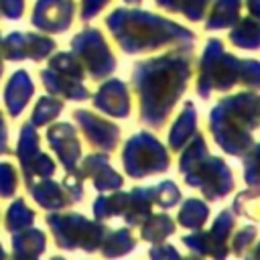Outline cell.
Wrapping results in <instances>:
<instances>
[{
    "instance_id": "1",
    "label": "cell",
    "mask_w": 260,
    "mask_h": 260,
    "mask_svg": "<svg viewBox=\"0 0 260 260\" xmlns=\"http://www.w3.org/2000/svg\"><path fill=\"white\" fill-rule=\"evenodd\" d=\"M191 45L134 63L132 85L140 100V122L150 128H160L169 120L173 108L183 95L193 73Z\"/></svg>"
},
{
    "instance_id": "2",
    "label": "cell",
    "mask_w": 260,
    "mask_h": 260,
    "mask_svg": "<svg viewBox=\"0 0 260 260\" xmlns=\"http://www.w3.org/2000/svg\"><path fill=\"white\" fill-rule=\"evenodd\" d=\"M106 24L118 47L128 55L156 51L169 45H191L195 41L189 28L140 8H116L108 14Z\"/></svg>"
},
{
    "instance_id": "3",
    "label": "cell",
    "mask_w": 260,
    "mask_h": 260,
    "mask_svg": "<svg viewBox=\"0 0 260 260\" xmlns=\"http://www.w3.org/2000/svg\"><path fill=\"white\" fill-rule=\"evenodd\" d=\"M258 93L242 91L223 98L209 112V132L223 152L244 156L256 146L254 132L258 128Z\"/></svg>"
},
{
    "instance_id": "4",
    "label": "cell",
    "mask_w": 260,
    "mask_h": 260,
    "mask_svg": "<svg viewBox=\"0 0 260 260\" xmlns=\"http://www.w3.org/2000/svg\"><path fill=\"white\" fill-rule=\"evenodd\" d=\"M181 150L179 173L185 177L189 187L199 189L209 201L223 199L234 191V175L230 167L219 156H211L207 152L203 134L195 132Z\"/></svg>"
},
{
    "instance_id": "5",
    "label": "cell",
    "mask_w": 260,
    "mask_h": 260,
    "mask_svg": "<svg viewBox=\"0 0 260 260\" xmlns=\"http://www.w3.org/2000/svg\"><path fill=\"white\" fill-rule=\"evenodd\" d=\"M242 63L232 53H225L221 39H209L199 61L197 93L207 100L211 91H228L242 83Z\"/></svg>"
},
{
    "instance_id": "6",
    "label": "cell",
    "mask_w": 260,
    "mask_h": 260,
    "mask_svg": "<svg viewBox=\"0 0 260 260\" xmlns=\"http://www.w3.org/2000/svg\"><path fill=\"white\" fill-rule=\"evenodd\" d=\"M45 221L55 238V244L61 250H75L81 248L85 252L100 250L106 234L110 232L102 221H89L79 213L73 211H51L45 215Z\"/></svg>"
},
{
    "instance_id": "7",
    "label": "cell",
    "mask_w": 260,
    "mask_h": 260,
    "mask_svg": "<svg viewBox=\"0 0 260 260\" xmlns=\"http://www.w3.org/2000/svg\"><path fill=\"white\" fill-rule=\"evenodd\" d=\"M83 77H85V69L73 51L53 55L49 67L41 71L43 85L51 95H59L75 102H83L89 98V91L83 85Z\"/></svg>"
},
{
    "instance_id": "8",
    "label": "cell",
    "mask_w": 260,
    "mask_h": 260,
    "mask_svg": "<svg viewBox=\"0 0 260 260\" xmlns=\"http://www.w3.org/2000/svg\"><path fill=\"white\" fill-rule=\"evenodd\" d=\"M122 160H124V171L134 179L167 173L171 165V156L167 148L146 130L128 138L122 152Z\"/></svg>"
},
{
    "instance_id": "9",
    "label": "cell",
    "mask_w": 260,
    "mask_h": 260,
    "mask_svg": "<svg viewBox=\"0 0 260 260\" xmlns=\"http://www.w3.org/2000/svg\"><path fill=\"white\" fill-rule=\"evenodd\" d=\"M71 51L95 81L108 77L116 69V57L98 28H83L77 32L71 39Z\"/></svg>"
},
{
    "instance_id": "10",
    "label": "cell",
    "mask_w": 260,
    "mask_h": 260,
    "mask_svg": "<svg viewBox=\"0 0 260 260\" xmlns=\"http://www.w3.org/2000/svg\"><path fill=\"white\" fill-rule=\"evenodd\" d=\"M234 228H236V215L232 209H223L213 225L207 230V232H201V230H195V234L191 236H185L183 238V244L199 254V256H211L213 260H225L228 254H230V236L234 234Z\"/></svg>"
},
{
    "instance_id": "11",
    "label": "cell",
    "mask_w": 260,
    "mask_h": 260,
    "mask_svg": "<svg viewBox=\"0 0 260 260\" xmlns=\"http://www.w3.org/2000/svg\"><path fill=\"white\" fill-rule=\"evenodd\" d=\"M55 41L45 37V35H37V32H10L2 45V57L10 59V61H22V59H32V61H43L47 59L53 51H55Z\"/></svg>"
},
{
    "instance_id": "12",
    "label": "cell",
    "mask_w": 260,
    "mask_h": 260,
    "mask_svg": "<svg viewBox=\"0 0 260 260\" xmlns=\"http://www.w3.org/2000/svg\"><path fill=\"white\" fill-rule=\"evenodd\" d=\"M73 118L77 120L81 134L87 140V144H91V148H98L102 152H112L118 146L120 128L114 122H110L89 110H75Z\"/></svg>"
},
{
    "instance_id": "13",
    "label": "cell",
    "mask_w": 260,
    "mask_h": 260,
    "mask_svg": "<svg viewBox=\"0 0 260 260\" xmlns=\"http://www.w3.org/2000/svg\"><path fill=\"white\" fill-rule=\"evenodd\" d=\"M75 14V2L73 0H37L30 22L43 32H65Z\"/></svg>"
},
{
    "instance_id": "14",
    "label": "cell",
    "mask_w": 260,
    "mask_h": 260,
    "mask_svg": "<svg viewBox=\"0 0 260 260\" xmlns=\"http://www.w3.org/2000/svg\"><path fill=\"white\" fill-rule=\"evenodd\" d=\"M47 140L53 152L59 156L65 171H73L81 158V140L77 136V130L71 124L61 122L47 130Z\"/></svg>"
},
{
    "instance_id": "15",
    "label": "cell",
    "mask_w": 260,
    "mask_h": 260,
    "mask_svg": "<svg viewBox=\"0 0 260 260\" xmlns=\"http://www.w3.org/2000/svg\"><path fill=\"white\" fill-rule=\"evenodd\" d=\"M93 104L98 110H102L108 116L114 118H126L130 114L132 102H130V91L128 85L120 79H108L106 83L100 85L98 93L93 95Z\"/></svg>"
},
{
    "instance_id": "16",
    "label": "cell",
    "mask_w": 260,
    "mask_h": 260,
    "mask_svg": "<svg viewBox=\"0 0 260 260\" xmlns=\"http://www.w3.org/2000/svg\"><path fill=\"white\" fill-rule=\"evenodd\" d=\"M79 171H81L83 177H89L93 181V187L98 191H116L124 183V179L110 167L108 154H104L100 150L95 154L85 156L81 167H79Z\"/></svg>"
},
{
    "instance_id": "17",
    "label": "cell",
    "mask_w": 260,
    "mask_h": 260,
    "mask_svg": "<svg viewBox=\"0 0 260 260\" xmlns=\"http://www.w3.org/2000/svg\"><path fill=\"white\" fill-rule=\"evenodd\" d=\"M30 197L47 211H59L65 209L67 205H73L75 201L71 199V195L65 191V187L61 183H55L51 177L47 179H35L26 185Z\"/></svg>"
},
{
    "instance_id": "18",
    "label": "cell",
    "mask_w": 260,
    "mask_h": 260,
    "mask_svg": "<svg viewBox=\"0 0 260 260\" xmlns=\"http://www.w3.org/2000/svg\"><path fill=\"white\" fill-rule=\"evenodd\" d=\"M32 93H35V83H32L30 75L24 69L14 71L6 83V89H4V104H6L8 114L12 118L20 116L22 110L28 106Z\"/></svg>"
},
{
    "instance_id": "19",
    "label": "cell",
    "mask_w": 260,
    "mask_h": 260,
    "mask_svg": "<svg viewBox=\"0 0 260 260\" xmlns=\"http://www.w3.org/2000/svg\"><path fill=\"white\" fill-rule=\"evenodd\" d=\"M47 236L32 225L12 236V260H39L45 250Z\"/></svg>"
},
{
    "instance_id": "20",
    "label": "cell",
    "mask_w": 260,
    "mask_h": 260,
    "mask_svg": "<svg viewBox=\"0 0 260 260\" xmlns=\"http://www.w3.org/2000/svg\"><path fill=\"white\" fill-rule=\"evenodd\" d=\"M152 205V187H134L130 193H126L122 217L126 219V223H130V228L140 225L144 217L150 215Z\"/></svg>"
},
{
    "instance_id": "21",
    "label": "cell",
    "mask_w": 260,
    "mask_h": 260,
    "mask_svg": "<svg viewBox=\"0 0 260 260\" xmlns=\"http://www.w3.org/2000/svg\"><path fill=\"white\" fill-rule=\"evenodd\" d=\"M197 132V110L193 106V102H185L179 118L175 120L171 132H169V146L173 150H181Z\"/></svg>"
},
{
    "instance_id": "22",
    "label": "cell",
    "mask_w": 260,
    "mask_h": 260,
    "mask_svg": "<svg viewBox=\"0 0 260 260\" xmlns=\"http://www.w3.org/2000/svg\"><path fill=\"white\" fill-rule=\"evenodd\" d=\"M244 0H215L213 8L209 12L205 30H219V28H232L240 20Z\"/></svg>"
},
{
    "instance_id": "23",
    "label": "cell",
    "mask_w": 260,
    "mask_h": 260,
    "mask_svg": "<svg viewBox=\"0 0 260 260\" xmlns=\"http://www.w3.org/2000/svg\"><path fill=\"white\" fill-rule=\"evenodd\" d=\"M230 43L240 47V49L256 51L260 47V24H258V20L254 16H244L242 20H238L230 30Z\"/></svg>"
},
{
    "instance_id": "24",
    "label": "cell",
    "mask_w": 260,
    "mask_h": 260,
    "mask_svg": "<svg viewBox=\"0 0 260 260\" xmlns=\"http://www.w3.org/2000/svg\"><path fill=\"white\" fill-rule=\"evenodd\" d=\"M136 248V238L132 234L130 228H120V230H114V232H108L100 250L106 258H120V256H126L130 254L132 250Z\"/></svg>"
},
{
    "instance_id": "25",
    "label": "cell",
    "mask_w": 260,
    "mask_h": 260,
    "mask_svg": "<svg viewBox=\"0 0 260 260\" xmlns=\"http://www.w3.org/2000/svg\"><path fill=\"white\" fill-rule=\"evenodd\" d=\"M140 225H142L140 228V238L150 242V244L165 242L171 234H175V221L169 213L148 215V217H144V221Z\"/></svg>"
},
{
    "instance_id": "26",
    "label": "cell",
    "mask_w": 260,
    "mask_h": 260,
    "mask_svg": "<svg viewBox=\"0 0 260 260\" xmlns=\"http://www.w3.org/2000/svg\"><path fill=\"white\" fill-rule=\"evenodd\" d=\"M156 6L169 10V12H181L187 20L197 22L205 16L211 0H154Z\"/></svg>"
},
{
    "instance_id": "27",
    "label": "cell",
    "mask_w": 260,
    "mask_h": 260,
    "mask_svg": "<svg viewBox=\"0 0 260 260\" xmlns=\"http://www.w3.org/2000/svg\"><path fill=\"white\" fill-rule=\"evenodd\" d=\"M207 217H209V207H207V203H203L201 199L191 197V199H187V201L183 203L177 221H179L183 228H187V230H201L203 223L207 221Z\"/></svg>"
},
{
    "instance_id": "28",
    "label": "cell",
    "mask_w": 260,
    "mask_h": 260,
    "mask_svg": "<svg viewBox=\"0 0 260 260\" xmlns=\"http://www.w3.org/2000/svg\"><path fill=\"white\" fill-rule=\"evenodd\" d=\"M32 223H35V211L24 203V199L18 197L16 201H12L4 217V228L14 234V232L30 228Z\"/></svg>"
},
{
    "instance_id": "29",
    "label": "cell",
    "mask_w": 260,
    "mask_h": 260,
    "mask_svg": "<svg viewBox=\"0 0 260 260\" xmlns=\"http://www.w3.org/2000/svg\"><path fill=\"white\" fill-rule=\"evenodd\" d=\"M124 201H126V193H122V191H112L110 195H100L93 201V215H95V219L104 221V219H110L114 215H122Z\"/></svg>"
},
{
    "instance_id": "30",
    "label": "cell",
    "mask_w": 260,
    "mask_h": 260,
    "mask_svg": "<svg viewBox=\"0 0 260 260\" xmlns=\"http://www.w3.org/2000/svg\"><path fill=\"white\" fill-rule=\"evenodd\" d=\"M61 110H63V102H61V100H57V98H53V95H43V98L37 102L35 110H32L30 124H32L35 128L47 126L51 120H55V118L61 114Z\"/></svg>"
},
{
    "instance_id": "31",
    "label": "cell",
    "mask_w": 260,
    "mask_h": 260,
    "mask_svg": "<svg viewBox=\"0 0 260 260\" xmlns=\"http://www.w3.org/2000/svg\"><path fill=\"white\" fill-rule=\"evenodd\" d=\"M152 201L162 209L175 207L181 201V191L173 181H162L156 187H152Z\"/></svg>"
},
{
    "instance_id": "32",
    "label": "cell",
    "mask_w": 260,
    "mask_h": 260,
    "mask_svg": "<svg viewBox=\"0 0 260 260\" xmlns=\"http://www.w3.org/2000/svg\"><path fill=\"white\" fill-rule=\"evenodd\" d=\"M232 211H236V213H240V215H244V217L256 219V217H258V213H256V211H258V191H256V187H252V189H248V191H242V193L236 197Z\"/></svg>"
},
{
    "instance_id": "33",
    "label": "cell",
    "mask_w": 260,
    "mask_h": 260,
    "mask_svg": "<svg viewBox=\"0 0 260 260\" xmlns=\"http://www.w3.org/2000/svg\"><path fill=\"white\" fill-rule=\"evenodd\" d=\"M18 189V173L10 162H0V197H12Z\"/></svg>"
},
{
    "instance_id": "34",
    "label": "cell",
    "mask_w": 260,
    "mask_h": 260,
    "mask_svg": "<svg viewBox=\"0 0 260 260\" xmlns=\"http://www.w3.org/2000/svg\"><path fill=\"white\" fill-rule=\"evenodd\" d=\"M256 236H258V230H256L254 225H246V228H242V230L234 236V240H232V252H234L238 258H242V256L254 246Z\"/></svg>"
},
{
    "instance_id": "35",
    "label": "cell",
    "mask_w": 260,
    "mask_h": 260,
    "mask_svg": "<svg viewBox=\"0 0 260 260\" xmlns=\"http://www.w3.org/2000/svg\"><path fill=\"white\" fill-rule=\"evenodd\" d=\"M260 83V65L254 59H248L242 63V85L256 89Z\"/></svg>"
},
{
    "instance_id": "36",
    "label": "cell",
    "mask_w": 260,
    "mask_h": 260,
    "mask_svg": "<svg viewBox=\"0 0 260 260\" xmlns=\"http://www.w3.org/2000/svg\"><path fill=\"white\" fill-rule=\"evenodd\" d=\"M148 258L150 260H183V256L179 254L177 248H173L171 244H154L150 250H148Z\"/></svg>"
},
{
    "instance_id": "37",
    "label": "cell",
    "mask_w": 260,
    "mask_h": 260,
    "mask_svg": "<svg viewBox=\"0 0 260 260\" xmlns=\"http://www.w3.org/2000/svg\"><path fill=\"white\" fill-rule=\"evenodd\" d=\"M256 154H258V148H250L246 154H244V177H246V183L250 187H258V173H256Z\"/></svg>"
},
{
    "instance_id": "38",
    "label": "cell",
    "mask_w": 260,
    "mask_h": 260,
    "mask_svg": "<svg viewBox=\"0 0 260 260\" xmlns=\"http://www.w3.org/2000/svg\"><path fill=\"white\" fill-rule=\"evenodd\" d=\"M0 14L10 18V20H18L24 14V0H0Z\"/></svg>"
},
{
    "instance_id": "39",
    "label": "cell",
    "mask_w": 260,
    "mask_h": 260,
    "mask_svg": "<svg viewBox=\"0 0 260 260\" xmlns=\"http://www.w3.org/2000/svg\"><path fill=\"white\" fill-rule=\"evenodd\" d=\"M108 4H110V0H81V8H79L81 20H91Z\"/></svg>"
},
{
    "instance_id": "40",
    "label": "cell",
    "mask_w": 260,
    "mask_h": 260,
    "mask_svg": "<svg viewBox=\"0 0 260 260\" xmlns=\"http://www.w3.org/2000/svg\"><path fill=\"white\" fill-rule=\"evenodd\" d=\"M4 152H8V132H6L2 112H0V154H4Z\"/></svg>"
},
{
    "instance_id": "41",
    "label": "cell",
    "mask_w": 260,
    "mask_h": 260,
    "mask_svg": "<svg viewBox=\"0 0 260 260\" xmlns=\"http://www.w3.org/2000/svg\"><path fill=\"white\" fill-rule=\"evenodd\" d=\"M248 8H250L252 16H258L260 14V0H248Z\"/></svg>"
},
{
    "instance_id": "42",
    "label": "cell",
    "mask_w": 260,
    "mask_h": 260,
    "mask_svg": "<svg viewBox=\"0 0 260 260\" xmlns=\"http://www.w3.org/2000/svg\"><path fill=\"white\" fill-rule=\"evenodd\" d=\"M242 258H244V260H256V248H254V246H252V248H250V250H248V256H246V254H244V256H242Z\"/></svg>"
},
{
    "instance_id": "43",
    "label": "cell",
    "mask_w": 260,
    "mask_h": 260,
    "mask_svg": "<svg viewBox=\"0 0 260 260\" xmlns=\"http://www.w3.org/2000/svg\"><path fill=\"white\" fill-rule=\"evenodd\" d=\"M183 260H203V256H199V254L195 256V254H193V256H189V258H183Z\"/></svg>"
},
{
    "instance_id": "44",
    "label": "cell",
    "mask_w": 260,
    "mask_h": 260,
    "mask_svg": "<svg viewBox=\"0 0 260 260\" xmlns=\"http://www.w3.org/2000/svg\"><path fill=\"white\" fill-rule=\"evenodd\" d=\"M0 45H2V39H0ZM2 71H4V65H2V51H0V77H2Z\"/></svg>"
},
{
    "instance_id": "45",
    "label": "cell",
    "mask_w": 260,
    "mask_h": 260,
    "mask_svg": "<svg viewBox=\"0 0 260 260\" xmlns=\"http://www.w3.org/2000/svg\"><path fill=\"white\" fill-rule=\"evenodd\" d=\"M0 260H6V254H4V250H2V246H0Z\"/></svg>"
},
{
    "instance_id": "46",
    "label": "cell",
    "mask_w": 260,
    "mask_h": 260,
    "mask_svg": "<svg viewBox=\"0 0 260 260\" xmlns=\"http://www.w3.org/2000/svg\"><path fill=\"white\" fill-rule=\"evenodd\" d=\"M124 2H128V4H138L140 0H124Z\"/></svg>"
},
{
    "instance_id": "47",
    "label": "cell",
    "mask_w": 260,
    "mask_h": 260,
    "mask_svg": "<svg viewBox=\"0 0 260 260\" xmlns=\"http://www.w3.org/2000/svg\"><path fill=\"white\" fill-rule=\"evenodd\" d=\"M51 260H65V258H61V256H55V258H51Z\"/></svg>"
}]
</instances>
